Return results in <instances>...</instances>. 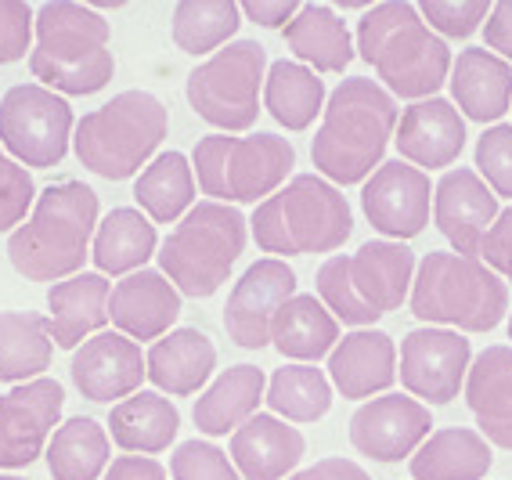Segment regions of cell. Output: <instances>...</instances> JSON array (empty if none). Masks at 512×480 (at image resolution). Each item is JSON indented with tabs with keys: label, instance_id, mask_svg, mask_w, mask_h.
<instances>
[{
	"label": "cell",
	"instance_id": "cell-42",
	"mask_svg": "<svg viewBox=\"0 0 512 480\" xmlns=\"http://www.w3.org/2000/svg\"><path fill=\"white\" fill-rule=\"evenodd\" d=\"M170 473L174 480H242L235 470V462L220 452L210 441H184L170 459Z\"/></svg>",
	"mask_w": 512,
	"mask_h": 480
},
{
	"label": "cell",
	"instance_id": "cell-18",
	"mask_svg": "<svg viewBox=\"0 0 512 480\" xmlns=\"http://www.w3.org/2000/svg\"><path fill=\"white\" fill-rule=\"evenodd\" d=\"M498 195L484 185V177L469 167L448 170L433 188V217L440 235L455 246L458 257H476L484 250L491 224L498 221Z\"/></svg>",
	"mask_w": 512,
	"mask_h": 480
},
{
	"label": "cell",
	"instance_id": "cell-31",
	"mask_svg": "<svg viewBox=\"0 0 512 480\" xmlns=\"http://www.w3.org/2000/svg\"><path fill=\"white\" fill-rule=\"evenodd\" d=\"M494 452L480 437V430L466 426H448L422 441V448L412 455L415 480H484L491 470Z\"/></svg>",
	"mask_w": 512,
	"mask_h": 480
},
{
	"label": "cell",
	"instance_id": "cell-43",
	"mask_svg": "<svg viewBox=\"0 0 512 480\" xmlns=\"http://www.w3.org/2000/svg\"><path fill=\"white\" fill-rule=\"evenodd\" d=\"M37 199V185L22 163L0 148V231H11L26 221V210Z\"/></svg>",
	"mask_w": 512,
	"mask_h": 480
},
{
	"label": "cell",
	"instance_id": "cell-9",
	"mask_svg": "<svg viewBox=\"0 0 512 480\" xmlns=\"http://www.w3.org/2000/svg\"><path fill=\"white\" fill-rule=\"evenodd\" d=\"M246 217L228 203H199L184 213L159 246V271L177 293L206 300L228 282L235 260L246 250Z\"/></svg>",
	"mask_w": 512,
	"mask_h": 480
},
{
	"label": "cell",
	"instance_id": "cell-41",
	"mask_svg": "<svg viewBox=\"0 0 512 480\" xmlns=\"http://www.w3.org/2000/svg\"><path fill=\"white\" fill-rule=\"evenodd\" d=\"M419 15L433 33L458 40L473 37L476 29L484 26L491 4L487 0H426V4H419Z\"/></svg>",
	"mask_w": 512,
	"mask_h": 480
},
{
	"label": "cell",
	"instance_id": "cell-30",
	"mask_svg": "<svg viewBox=\"0 0 512 480\" xmlns=\"http://www.w3.org/2000/svg\"><path fill=\"white\" fill-rule=\"evenodd\" d=\"M285 44L318 73H343L354 62V40L347 22L329 4H300L296 19L285 26Z\"/></svg>",
	"mask_w": 512,
	"mask_h": 480
},
{
	"label": "cell",
	"instance_id": "cell-38",
	"mask_svg": "<svg viewBox=\"0 0 512 480\" xmlns=\"http://www.w3.org/2000/svg\"><path fill=\"white\" fill-rule=\"evenodd\" d=\"M242 26V8L231 0H181L170 15V33L184 55H217Z\"/></svg>",
	"mask_w": 512,
	"mask_h": 480
},
{
	"label": "cell",
	"instance_id": "cell-40",
	"mask_svg": "<svg viewBox=\"0 0 512 480\" xmlns=\"http://www.w3.org/2000/svg\"><path fill=\"white\" fill-rule=\"evenodd\" d=\"M476 174L494 195L512 199V123H494L476 141Z\"/></svg>",
	"mask_w": 512,
	"mask_h": 480
},
{
	"label": "cell",
	"instance_id": "cell-26",
	"mask_svg": "<svg viewBox=\"0 0 512 480\" xmlns=\"http://www.w3.org/2000/svg\"><path fill=\"white\" fill-rule=\"evenodd\" d=\"M451 98L476 123H498L512 109V65L487 47H469L451 62Z\"/></svg>",
	"mask_w": 512,
	"mask_h": 480
},
{
	"label": "cell",
	"instance_id": "cell-4",
	"mask_svg": "<svg viewBox=\"0 0 512 480\" xmlns=\"http://www.w3.org/2000/svg\"><path fill=\"white\" fill-rule=\"evenodd\" d=\"M33 33L37 47L29 51V69L37 80H44L47 91L83 98L109 87L116 73V58L109 51L112 26L91 4H73V0L40 4Z\"/></svg>",
	"mask_w": 512,
	"mask_h": 480
},
{
	"label": "cell",
	"instance_id": "cell-17",
	"mask_svg": "<svg viewBox=\"0 0 512 480\" xmlns=\"http://www.w3.org/2000/svg\"><path fill=\"white\" fill-rule=\"evenodd\" d=\"M430 408L404 394L372 397L350 419V444L375 462H401L430 437Z\"/></svg>",
	"mask_w": 512,
	"mask_h": 480
},
{
	"label": "cell",
	"instance_id": "cell-13",
	"mask_svg": "<svg viewBox=\"0 0 512 480\" xmlns=\"http://www.w3.org/2000/svg\"><path fill=\"white\" fill-rule=\"evenodd\" d=\"M65 408L58 379L40 376L0 397V470H22L44 455Z\"/></svg>",
	"mask_w": 512,
	"mask_h": 480
},
{
	"label": "cell",
	"instance_id": "cell-15",
	"mask_svg": "<svg viewBox=\"0 0 512 480\" xmlns=\"http://www.w3.org/2000/svg\"><path fill=\"white\" fill-rule=\"evenodd\" d=\"M473 365V347L451 329H412L401 340V383L412 397L430 405H448L458 397Z\"/></svg>",
	"mask_w": 512,
	"mask_h": 480
},
{
	"label": "cell",
	"instance_id": "cell-6",
	"mask_svg": "<svg viewBox=\"0 0 512 480\" xmlns=\"http://www.w3.org/2000/svg\"><path fill=\"white\" fill-rule=\"evenodd\" d=\"M415 253L404 242H365L357 253L329 257L318 268V300L343 325H372L408 300Z\"/></svg>",
	"mask_w": 512,
	"mask_h": 480
},
{
	"label": "cell",
	"instance_id": "cell-8",
	"mask_svg": "<svg viewBox=\"0 0 512 480\" xmlns=\"http://www.w3.org/2000/svg\"><path fill=\"white\" fill-rule=\"evenodd\" d=\"M170 116L148 91H123L101 109L87 112L73 130L80 163L105 181H127L163 145Z\"/></svg>",
	"mask_w": 512,
	"mask_h": 480
},
{
	"label": "cell",
	"instance_id": "cell-3",
	"mask_svg": "<svg viewBox=\"0 0 512 480\" xmlns=\"http://www.w3.org/2000/svg\"><path fill=\"white\" fill-rule=\"evenodd\" d=\"M357 51L397 98L426 102L451 76L448 44L422 22L415 4H375L357 22Z\"/></svg>",
	"mask_w": 512,
	"mask_h": 480
},
{
	"label": "cell",
	"instance_id": "cell-34",
	"mask_svg": "<svg viewBox=\"0 0 512 480\" xmlns=\"http://www.w3.org/2000/svg\"><path fill=\"white\" fill-rule=\"evenodd\" d=\"M134 199L148 221L170 224L195 203V170L184 152H159L134 181Z\"/></svg>",
	"mask_w": 512,
	"mask_h": 480
},
{
	"label": "cell",
	"instance_id": "cell-1",
	"mask_svg": "<svg viewBox=\"0 0 512 480\" xmlns=\"http://www.w3.org/2000/svg\"><path fill=\"white\" fill-rule=\"evenodd\" d=\"M397 120L394 94L368 76H350L329 94L325 120L311 141L314 167L336 185H361L383 167Z\"/></svg>",
	"mask_w": 512,
	"mask_h": 480
},
{
	"label": "cell",
	"instance_id": "cell-29",
	"mask_svg": "<svg viewBox=\"0 0 512 480\" xmlns=\"http://www.w3.org/2000/svg\"><path fill=\"white\" fill-rule=\"evenodd\" d=\"M109 430H112V441L123 452L156 455L174 444L177 430H181V412L174 408L170 397L152 394V390H138L127 401L112 405Z\"/></svg>",
	"mask_w": 512,
	"mask_h": 480
},
{
	"label": "cell",
	"instance_id": "cell-16",
	"mask_svg": "<svg viewBox=\"0 0 512 480\" xmlns=\"http://www.w3.org/2000/svg\"><path fill=\"white\" fill-rule=\"evenodd\" d=\"M361 206L372 228L390 242L415 239L430 224V177L404 159H390L365 181Z\"/></svg>",
	"mask_w": 512,
	"mask_h": 480
},
{
	"label": "cell",
	"instance_id": "cell-27",
	"mask_svg": "<svg viewBox=\"0 0 512 480\" xmlns=\"http://www.w3.org/2000/svg\"><path fill=\"white\" fill-rule=\"evenodd\" d=\"M145 369L159 390H166L170 397H188L213 376L217 347L199 329H170L145 354Z\"/></svg>",
	"mask_w": 512,
	"mask_h": 480
},
{
	"label": "cell",
	"instance_id": "cell-22",
	"mask_svg": "<svg viewBox=\"0 0 512 480\" xmlns=\"http://www.w3.org/2000/svg\"><path fill=\"white\" fill-rule=\"evenodd\" d=\"M109 296V278L98 275V271H83V275L55 282V286L47 289L51 343L65 347V351H76L80 343L98 336L105 329V322H109Z\"/></svg>",
	"mask_w": 512,
	"mask_h": 480
},
{
	"label": "cell",
	"instance_id": "cell-5",
	"mask_svg": "<svg viewBox=\"0 0 512 480\" xmlns=\"http://www.w3.org/2000/svg\"><path fill=\"white\" fill-rule=\"evenodd\" d=\"M253 239L264 253L303 257L332 253L350 239L354 213L347 195L318 174H296L285 188L253 210Z\"/></svg>",
	"mask_w": 512,
	"mask_h": 480
},
{
	"label": "cell",
	"instance_id": "cell-25",
	"mask_svg": "<svg viewBox=\"0 0 512 480\" xmlns=\"http://www.w3.org/2000/svg\"><path fill=\"white\" fill-rule=\"evenodd\" d=\"M329 376L343 397H372L394 387L397 347L379 329H357L343 336L329 354Z\"/></svg>",
	"mask_w": 512,
	"mask_h": 480
},
{
	"label": "cell",
	"instance_id": "cell-49",
	"mask_svg": "<svg viewBox=\"0 0 512 480\" xmlns=\"http://www.w3.org/2000/svg\"><path fill=\"white\" fill-rule=\"evenodd\" d=\"M289 480H372V477L350 459H321L314 466H307V470L293 473Z\"/></svg>",
	"mask_w": 512,
	"mask_h": 480
},
{
	"label": "cell",
	"instance_id": "cell-50",
	"mask_svg": "<svg viewBox=\"0 0 512 480\" xmlns=\"http://www.w3.org/2000/svg\"><path fill=\"white\" fill-rule=\"evenodd\" d=\"M0 480H22V477H8V473H0Z\"/></svg>",
	"mask_w": 512,
	"mask_h": 480
},
{
	"label": "cell",
	"instance_id": "cell-44",
	"mask_svg": "<svg viewBox=\"0 0 512 480\" xmlns=\"http://www.w3.org/2000/svg\"><path fill=\"white\" fill-rule=\"evenodd\" d=\"M37 11L22 0H0V65L22 62L33 40Z\"/></svg>",
	"mask_w": 512,
	"mask_h": 480
},
{
	"label": "cell",
	"instance_id": "cell-14",
	"mask_svg": "<svg viewBox=\"0 0 512 480\" xmlns=\"http://www.w3.org/2000/svg\"><path fill=\"white\" fill-rule=\"evenodd\" d=\"M296 296V271L278 257L249 264L224 307V329L242 351H260L271 343L278 311Z\"/></svg>",
	"mask_w": 512,
	"mask_h": 480
},
{
	"label": "cell",
	"instance_id": "cell-12",
	"mask_svg": "<svg viewBox=\"0 0 512 480\" xmlns=\"http://www.w3.org/2000/svg\"><path fill=\"white\" fill-rule=\"evenodd\" d=\"M73 109L44 84H19L0 98V148L33 170L58 167L73 138Z\"/></svg>",
	"mask_w": 512,
	"mask_h": 480
},
{
	"label": "cell",
	"instance_id": "cell-21",
	"mask_svg": "<svg viewBox=\"0 0 512 480\" xmlns=\"http://www.w3.org/2000/svg\"><path fill=\"white\" fill-rule=\"evenodd\" d=\"M181 314V293L163 271H134L109 296V322L127 340H163Z\"/></svg>",
	"mask_w": 512,
	"mask_h": 480
},
{
	"label": "cell",
	"instance_id": "cell-37",
	"mask_svg": "<svg viewBox=\"0 0 512 480\" xmlns=\"http://www.w3.org/2000/svg\"><path fill=\"white\" fill-rule=\"evenodd\" d=\"M47 470L55 480H98L109 470V434L87 416H73L47 441Z\"/></svg>",
	"mask_w": 512,
	"mask_h": 480
},
{
	"label": "cell",
	"instance_id": "cell-33",
	"mask_svg": "<svg viewBox=\"0 0 512 480\" xmlns=\"http://www.w3.org/2000/svg\"><path fill=\"white\" fill-rule=\"evenodd\" d=\"M271 343L285 358L318 361L321 354H332V347L339 343V322L314 293H296L278 311L271 325Z\"/></svg>",
	"mask_w": 512,
	"mask_h": 480
},
{
	"label": "cell",
	"instance_id": "cell-45",
	"mask_svg": "<svg viewBox=\"0 0 512 480\" xmlns=\"http://www.w3.org/2000/svg\"><path fill=\"white\" fill-rule=\"evenodd\" d=\"M480 257H484V264H491V271H498V275H505L512 282V206L498 213V221L491 224Z\"/></svg>",
	"mask_w": 512,
	"mask_h": 480
},
{
	"label": "cell",
	"instance_id": "cell-32",
	"mask_svg": "<svg viewBox=\"0 0 512 480\" xmlns=\"http://www.w3.org/2000/svg\"><path fill=\"white\" fill-rule=\"evenodd\" d=\"M152 253H156V224L134 206H116L94 231L91 257L98 264V275H134L145 268Z\"/></svg>",
	"mask_w": 512,
	"mask_h": 480
},
{
	"label": "cell",
	"instance_id": "cell-19",
	"mask_svg": "<svg viewBox=\"0 0 512 480\" xmlns=\"http://www.w3.org/2000/svg\"><path fill=\"white\" fill-rule=\"evenodd\" d=\"M73 383L87 401L112 405L138 394L141 383L148 379L145 354L134 340L123 333H98L87 343H80L73 354Z\"/></svg>",
	"mask_w": 512,
	"mask_h": 480
},
{
	"label": "cell",
	"instance_id": "cell-47",
	"mask_svg": "<svg viewBox=\"0 0 512 480\" xmlns=\"http://www.w3.org/2000/svg\"><path fill=\"white\" fill-rule=\"evenodd\" d=\"M484 37H487V47H491V55L498 51L505 62H512V0L494 4L484 22Z\"/></svg>",
	"mask_w": 512,
	"mask_h": 480
},
{
	"label": "cell",
	"instance_id": "cell-20",
	"mask_svg": "<svg viewBox=\"0 0 512 480\" xmlns=\"http://www.w3.org/2000/svg\"><path fill=\"white\" fill-rule=\"evenodd\" d=\"M394 141L404 163H415L419 170L451 167L466 148V120L444 98H426L401 112Z\"/></svg>",
	"mask_w": 512,
	"mask_h": 480
},
{
	"label": "cell",
	"instance_id": "cell-51",
	"mask_svg": "<svg viewBox=\"0 0 512 480\" xmlns=\"http://www.w3.org/2000/svg\"><path fill=\"white\" fill-rule=\"evenodd\" d=\"M509 340H512V311H509Z\"/></svg>",
	"mask_w": 512,
	"mask_h": 480
},
{
	"label": "cell",
	"instance_id": "cell-46",
	"mask_svg": "<svg viewBox=\"0 0 512 480\" xmlns=\"http://www.w3.org/2000/svg\"><path fill=\"white\" fill-rule=\"evenodd\" d=\"M238 8H242V15H246L249 22H260V26H267V29H285L296 19L300 4H296V0H246V4H238Z\"/></svg>",
	"mask_w": 512,
	"mask_h": 480
},
{
	"label": "cell",
	"instance_id": "cell-48",
	"mask_svg": "<svg viewBox=\"0 0 512 480\" xmlns=\"http://www.w3.org/2000/svg\"><path fill=\"white\" fill-rule=\"evenodd\" d=\"M105 480H170V473L152 455H123L105 470Z\"/></svg>",
	"mask_w": 512,
	"mask_h": 480
},
{
	"label": "cell",
	"instance_id": "cell-10",
	"mask_svg": "<svg viewBox=\"0 0 512 480\" xmlns=\"http://www.w3.org/2000/svg\"><path fill=\"white\" fill-rule=\"evenodd\" d=\"M296 167V148L278 134H206L192 152V170L210 203H256L271 199Z\"/></svg>",
	"mask_w": 512,
	"mask_h": 480
},
{
	"label": "cell",
	"instance_id": "cell-11",
	"mask_svg": "<svg viewBox=\"0 0 512 480\" xmlns=\"http://www.w3.org/2000/svg\"><path fill=\"white\" fill-rule=\"evenodd\" d=\"M267 80V47L231 40L188 73V105L199 120L220 130H249L260 116V87Z\"/></svg>",
	"mask_w": 512,
	"mask_h": 480
},
{
	"label": "cell",
	"instance_id": "cell-36",
	"mask_svg": "<svg viewBox=\"0 0 512 480\" xmlns=\"http://www.w3.org/2000/svg\"><path fill=\"white\" fill-rule=\"evenodd\" d=\"M264 105L285 130H307L314 116L325 112V84L314 69L282 58V62L267 65Z\"/></svg>",
	"mask_w": 512,
	"mask_h": 480
},
{
	"label": "cell",
	"instance_id": "cell-7",
	"mask_svg": "<svg viewBox=\"0 0 512 480\" xmlns=\"http://www.w3.org/2000/svg\"><path fill=\"white\" fill-rule=\"evenodd\" d=\"M412 314L426 325H455L462 333H491L509 311V289L484 260L426 253L412 282Z\"/></svg>",
	"mask_w": 512,
	"mask_h": 480
},
{
	"label": "cell",
	"instance_id": "cell-28",
	"mask_svg": "<svg viewBox=\"0 0 512 480\" xmlns=\"http://www.w3.org/2000/svg\"><path fill=\"white\" fill-rule=\"evenodd\" d=\"M267 376L256 365H231L210 383V390L195 401V426L206 437L235 434L238 426L256 416V408L264 401Z\"/></svg>",
	"mask_w": 512,
	"mask_h": 480
},
{
	"label": "cell",
	"instance_id": "cell-35",
	"mask_svg": "<svg viewBox=\"0 0 512 480\" xmlns=\"http://www.w3.org/2000/svg\"><path fill=\"white\" fill-rule=\"evenodd\" d=\"M55 343L44 314L0 311V383H29L51 365Z\"/></svg>",
	"mask_w": 512,
	"mask_h": 480
},
{
	"label": "cell",
	"instance_id": "cell-2",
	"mask_svg": "<svg viewBox=\"0 0 512 480\" xmlns=\"http://www.w3.org/2000/svg\"><path fill=\"white\" fill-rule=\"evenodd\" d=\"M98 231V192L83 181H58L37 195L33 217L11 231L8 260L29 282L80 275Z\"/></svg>",
	"mask_w": 512,
	"mask_h": 480
},
{
	"label": "cell",
	"instance_id": "cell-39",
	"mask_svg": "<svg viewBox=\"0 0 512 480\" xmlns=\"http://www.w3.org/2000/svg\"><path fill=\"white\" fill-rule=\"evenodd\" d=\"M264 401L293 423H314L332 408V383L314 365H285L267 379Z\"/></svg>",
	"mask_w": 512,
	"mask_h": 480
},
{
	"label": "cell",
	"instance_id": "cell-24",
	"mask_svg": "<svg viewBox=\"0 0 512 480\" xmlns=\"http://www.w3.org/2000/svg\"><path fill=\"white\" fill-rule=\"evenodd\" d=\"M466 401L480 437L512 452V347L494 343L476 354L466 376Z\"/></svg>",
	"mask_w": 512,
	"mask_h": 480
},
{
	"label": "cell",
	"instance_id": "cell-23",
	"mask_svg": "<svg viewBox=\"0 0 512 480\" xmlns=\"http://www.w3.org/2000/svg\"><path fill=\"white\" fill-rule=\"evenodd\" d=\"M303 452H307L303 434L296 426H285L278 416L256 412L231 434V462L238 477L246 480H289Z\"/></svg>",
	"mask_w": 512,
	"mask_h": 480
}]
</instances>
